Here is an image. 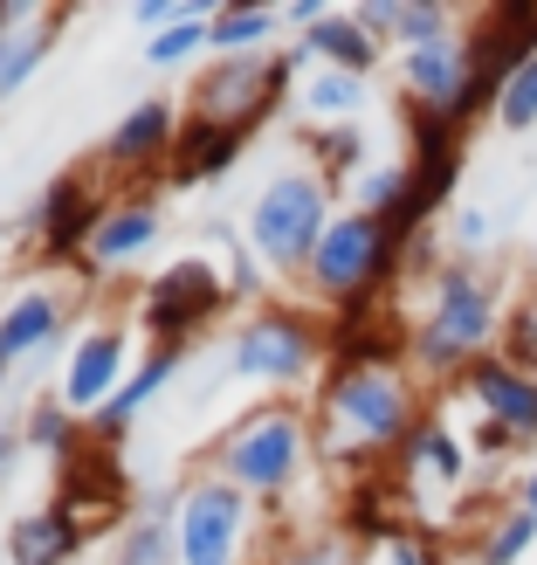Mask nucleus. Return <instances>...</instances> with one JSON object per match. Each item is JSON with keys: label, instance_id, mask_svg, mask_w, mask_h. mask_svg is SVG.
<instances>
[{"label": "nucleus", "instance_id": "obj_1", "mask_svg": "<svg viewBox=\"0 0 537 565\" xmlns=\"http://www.w3.org/2000/svg\"><path fill=\"white\" fill-rule=\"evenodd\" d=\"M503 318H511V310L496 303L490 282L469 263H448L434 276V303H428V318L414 324L407 352L428 365V373H469L475 359H490L503 345Z\"/></svg>", "mask_w": 537, "mask_h": 565}, {"label": "nucleus", "instance_id": "obj_2", "mask_svg": "<svg viewBox=\"0 0 537 565\" xmlns=\"http://www.w3.org/2000/svg\"><path fill=\"white\" fill-rule=\"evenodd\" d=\"M324 414L337 448H358V456H386V448H407L414 420V386L393 373V365H337V380L324 386Z\"/></svg>", "mask_w": 537, "mask_h": 565}, {"label": "nucleus", "instance_id": "obj_3", "mask_svg": "<svg viewBox=\"0 0 537 565\" xmlns=\"http://www.w3.org/2000/svg\"><path fill=\"white\" fill-rule=\"evenodd\" d=\"M331 193L318 173H276L262 193H256V214H248V242L262 248L269 269H310V256H318V242L331 228Z\"/></svg>", "mask_w": 537, "mask_h": 565}, {"label": "nucleus", "instance_id": "obj_4", "mask_svg": "<svg viewBox=\"0 0 537 565\" xmlns=\"http://www.w3.org/2000/svg\"><path fill=\"white\" fill-rule=\"evenodd\" d=\"M400 269V248H393L386 235V221L379 214H337L324 242H318V256H310V282H318L324 297H337L345 310H365L373 303V290H386V276Z\"/></svg>", "mask_w": 537, "mask_h": 565}, {"label": "nucleus", "instance_id": "obj_5", "mask_svg": "<svg viewBox=\"0 0 537 565\" xmlns=\"http://www.w3.org/2000/svg\"><path fill=\"white\" fill-rule=\"evenodd\" d=\"M303 448H310L303 420L290 407H262L221 441V476L235 490H290L297 469H303Z\"/></svg>", "mask_w": 537, "mask_h": 565}, {"label": "nucleus", "instance_id": "obj_6", "mask_svg": "<svg viewBox=\"0 0 537 565\" xmlns=\"http://www.w3.org/2000/svg\"><path fill=\"white\" fill-rule=\"evenodd\" d=\"M290 70H297V55H276V63H262V55H221L201 76V90H193V118L248 131L256 118H269V104L290 83Z\"/></svg>", "mask_w": 537, "mask_h": 565}, {"label": "nucleus", "instance_id": "obj_7", "mask_svg": "<svg viewBox=\"0 0 537 565\" xmlns=\"http://www.w3.org/2000/svg\"><path fill=\"white\" fill-rule=\"evenodd\" d=\"M241 531H248V497L228 476H221V483H193L186 503H180V524H173L180 565H235Z\"/></svg>", "mask_w": 537, "mask_h": 565}, {"label": "nucleus", "instance_id": "obj_8", "mask_svg": "<svg viewBox=\"0 0 537 565\" xmlns=\"http://www.w3.org/2000/svg\"><path fill=\"white\" fill-rule=\"evenodd\" d=\"M228 365H235V380H303L318 365V331L290 318V310H269V318L235 331Z\"/></svg>", "mask_w": 537, "mask_h": 565}, {"label": "nucleus", "instance_id": "obj_9", "mask_svg": "<svg viewBox=\"0 0 537 565\" xmlns=\"http://www.w3.org/2000/svg\"><path fill=\"white\" fill-rule=\"evenodd\" d=\"M400 83H407V104L414 110H434V118L455 125V110L475 83V55L469 35H441L428 49H400Z\"/></svg>", "mask_w": 537, "mask_h": 565}, {"label": "nucleus", "instance_id": "obj_10", "mask_svg": "<svg viewBox=\"0 0 537 565\" xmlns=\"http://www.w3.org/2000/svg\"><path fill=\"white\" fill-rule=\"evenodd\" d=\"M462 393L475 401V414H483V420L511 428L517 441H537V380H530V373H517V365L503 359V352L475 359L469 373H462Z\"/></svg>", "mask_w": 537, "mask_h": 565}, {"label": "nucleus", "instance_id": "obj_11", "mask_svg": "<svg viewBox=\"0 0 537 565\" xmlns=\"http://www.w3.org/2000/svg\"><path fill=\"white\" fill-rule=\"evenodd\" d=\"M221 297H228V282H221L207 263H173L165 276H152V290H146V324L152 331H193L201 318H214Z\"/></svg>", "mask_w": 537, "mask_h": 565}, {"label": "nucleus", "instance_id": "obj_12", "mask_svg": "<svg viewBox=\"0 0 537 565\" xmlns=\"http://www.w3.org/2000/svg\"><path fill=\"white\" fill-rule=\"evenodd\" d=\"M118 373H125V338L118 331H90L83 345L69 352V373H63V401L69 414H83V407H110V386H118Z\"/></svg>", "mask_w": 537, "mask_h": 565}, {"label": "nucleus", "instance_id": "obj_13", "mask_svg": "<svg viewBox=\"0 0 537 565\" xmlns=\"http://www.w3.org/2000/svg\"><path fill=\"white\" fill-rule=\"evenodd\" d=\"M358 28H365L379 49H386V42L428 49V42H441V35H455L448 8H434V0H365V8H358Z\"/></svg>", "mask_w": 537, "mask_h": 565}, {"label": "nucleus", "instance_id": "obj_14", "mask_svg": "<svg viewBox=\"0 0 537 565\" xmlns=\"http://www.w3.org/2000/svg\"><path fill=\"white\" fill-rule=\"evenodd\" d=\"M97 228H104L97 193L83 186V180H55L49 186V207H42V248H49V256H69V248L97 242Z\"/></svg>", "mask_w": 537, "mask_h": 565}, {"label": "nucleus", "instance_id": "obj_15", "mask_svg": "<svg viewBox=\"0 0 537 565\" xmlns=\"http://www.w3.org/2000/svg\"><path fill=\"white\" fill-rule=\"evenodd\" d=\"M76 545H83V524H76L69 511H55V503H49V511L14 518V531H8L14 565H69Z\"/></svg>", "mask_w": 537, "mask_h": 565}, {"label": "nucleus", "instance_id": "obj_16", "mask_svg": "<svg viewBox=\"0 0 537 565\" xmlns=\"http://www.w3.org/2000/svg\"><path fill=\"white\" fill-rule=\"evenodd\" d=\"M303 55H324V70H345V76H373L386 49L358 28V14H324L318 28H303Z\"/></svg>", "mask_w": 537, "mask_h": 565}, {"label": "nucleus", "instance_id": "obj_17", "mask_svg": "<svg viewBox=\"0 0 537 565\" xmlns=\"http://www.w3.org/2000/svg\"><path fill=\"white\" fill-rule=\"evenodd\" d=\"M55 324H63V303H55L49 290L14 297L8 310H0V365H14V359H28V352H42L49 338H55Z\"/></svg>", "mask_w": 537, "mask_h": 565}, {"label": "nucleus", "instance_id": "obj_18", "mask_svg": "<svg viewBox=\"0 0 537 565\" xmlns=\"http://www.w3.org/2000/svg\"><path fill=\"white\" fill-rule=\"evenodd\" d=\"M241 138H248V131H235V125H201V118H193V125L180 131V166H173V173H165V180H173V186L214 180L221 166H235Z\"/></svg>", "mask_w": 537, "mask_h": 565}, {"label": "nucleus", "instance_id": "obj_19", "mask_svg": "<svg viewBox=\"0 0 537 565\" xmlns=\"http://www.w3.org/2000/svg\"><path fill=\"white\" fill-rule=\"evenodd\" d=\"M400 462H407L414 476H434V483L455 490L462 476H469V448L448 435V420H420V428L407 435V448H400Z\"/></svg>", "mask_w": 537, "mask_h": 565}, {"label": "nucleus", "instance_id": "obj_20", "mask_svg": "<svg viewBox=\"0 0 537 565\" xmlns=\"http://www.w3.org/2000/svg\"><path fill=\"white\" fill-rule=\"evenodd\" d=\"M152 235H159V214H152L146 201H138V207H110L104 228H97V242H90V263H97V269H118V263H131V256H146Z\"/></svg>", "mask_w": 537, "mask_h": 565}, {"label": "nucleus", "instance_id": "obj_21", "mask_svg": "<svg viewBox=\"0 0 537 565\" xmlns=\"http://www.w3.org/2000/svg\"><path fill=\"white\" fill-rule=\"evenodd\" d=\"M173 373H180V345H165L159 359H146V365L131 373V386H118V393H110V407L97 414V428H104V435H118L125 420H138V414H146V407L159 401V386L173 380Z\"/></svg>", "mask_w": 537, "mask_h": 565}, {"label": "nucleus", "instance_id": "obj_22", "mask_svg": "<svg viewBox=\"0 0 537 565\" xmlns=\"http://www.w3.org/2000/svg\"><path fill=\"white\" fill-rule=\"evenodd\" d=\"M165 146H173V104H165V97H146L118 131H110V159H125V166L159 159Z\"/></svg>", "mask_w": 537, "mask_h": 565}, {"label": "nucleus", "instance_id": "obj_23", "mask_svg": "<svg viewBox=\"0 0 537 565\" xmlns=\"http://www.w3.org/2000/svg\"><path fill=\"white\" fill-rule=\"evenodd\" d=\"M303 110L318 125H352L365 110V76H345V70H318L303 83Z\"/></svg>", "mask_w": 537, "mask_h": 565}, {"label": "nucleus", "instance_id": "obj_24", "mask_svg": "<svg viewBox=\"0 0 537 565\" xmlns=\"http://www.w3.org/2000/svg\"><path fill=\"white\" fill-rule=\"evenodd\" d=\"M530 545H537V518H530V511H503V518L483 531V545H475V565H517Z\"/></svg>", "mask_w": 537, "mask_h": 565}, {"label": "nucleus", "instance_id": "obj_25", "mask_svg": "<svg viewBox=\"0 0 537 565\" xmlns=\"http://www.w3.org/2000/svg\"><path fill=\"white\" fill-rule=\"evenodd\" d=\"M496 352L511 359L517 373L537 380V290H524V297L511 303V318H503V345H496Z\"/></svg>", "mask_w": 537, "mask_h": 565}, {"label": "nucleus", "instance_id": "obj_26", "mask_svg": "<svg viewBox=\"0 0 537 565\" xmlns=\"http://www.w3.org/2000/svg\"><path fill=\"white\" fill-rule=\"evenodd\" d=\"M269 35H276V14H262V8H228V14H214V49H228V55L256 49V42H269Z\"/></svg>", "mask_w": 537, "mask_h": 565}, {"label": "nucleus", "instance_id": "obj_27", "mask_svg": "<svg viewBox=\"0 0 537 565\" xmlns=\"http://www.w3.org/2000/svg\"><path fill=\"white\" fill-rule=\"evenodd\" d=\"M496 125H503V131H530V125H537V55H530V63H524L511 83H503Z\"/></svg>", "mask_w": 537, "mask_h": 565}, {"label": "nucleus", "instance_id": "obj_28", "mask_svg": "<svg viewBox=\"0 0 537 565\" xmlns=\"http://www.w3.org/2000/svg\"><path fill=\"white\" fill-rule=\"evenodd\" d=\"M207 42H214V21H207V14H193V21H173V28H159L146 55H152L159 70H173V63H186V55H193V49H207Z\"/></svg>", "mask_w": 537, "mask_h": 565}, {"label": "nucleus", "instance_id": "obj_29", "mask_svg": "<svg viewBox=\"0 0 537 565\" xmlns=\"http://www.w3.org/2000/svg\"><path fill=\"white\" fill-rule=\"evenodd\" d=\"M49 35H55V21H35V28H21V35H14V49H8V70H0V97H14L21 83L35 76V63H42Z\"/></svg>", "mask_w": 537, "mask_h": 565}, {"label": "nucleus", "instance_id": "obj_30", "mask_svg": "<svg viewBox=\"0 0 537 565\" xmlns=\"http://www.w3.org/2000/svg\"><path fill=\"white\" fill-rule=\"evenodd\" d=\"M28 441H35V448H55V456H63V448L76 441V435H69V407H63V401H42L35 414H28Z\"/></svg>", "mask_w": 537, "mask_h": 565}, {"label": "nucleus", "instance_id": "obj_31", "mask_svg": "<svg viewBox=\"0 0 537 565\" xmlns=\"http://www.w3.org/2000/svg\"><path fill=\"white\" fill-rule=\"evenodd\" d=\"M496 242V214L490 207H462L455 214V248H490Z\"/></svg>", "mask_w": 537, "mask_h": 565}, {"label": "nucleus", "instance_id": "obj_32", "mask_svg": "<svg viewBox=\"0 0 537 565\" xmlns=\"http://www.w3.org/2000/svg\"><path fill=\"white\" fill-rule=\"evenodd\" d=\"M318 146H324V159H331V173H352V166H358V125H337V131H324Z\"/></svg>", "mask_w": 537, "mask_h": 565}, {"label": "nucleus", "instance_id": "obj_33", "mask_svg": "<svg viewBox=\"0 0 537 565\" xmlns=\"http://www.w3.org/2000/svg\"><path fill=\"white\" fill-rule=\"evenodd\" d=\"M469 448H475V456H517V435L511 428H496V420H475V428H469Z\"/></svg>", "mask_w": 537, "mask_h": 565}, {"label": "nucleus", "instance_id": "obj_34", "mask_svg": "<svg viewBox=\"0 0 537 565\" xmlns=\"http://www.w3.org/2000/svg\"><path fill=\"white\" fill-rule=\"evenodd\" d=\"M276 565H352V552L331 539V545H297V552H282Z\"/></svg>", "mask_w": 537, "mask_h": 565}, {"label": "nucleus", "instance_id": "obj_35", "mask_svg": "<svg viewBox=\"0 0 537 565\" xmlns=\"http://www.w3.org/2000/svg\"><path fill=\"white\" fill-rule=\"evenodd\" d=\"M386 565H434V552L420 539H400V531H393V539H386Z\"/></svg>", "mask_w": 537, "mask_h": 565}, {"label": "nucleus", "instance_id": "obj_36", "mask_svg": "<svg viewBox=\"0 0 537 565\" xmlns=\"http://www.w3.org/2000/svg\"><path fill=\"white\" fill-rule=\"evenodd\" d=\"M517 511H530V518H537V469L524 476V490H517Z\"/></svg>", "mask_w": 537, "mask_h": 565}, {"label": "nucleus", "instance_id": "obj_37", "mask_svg": "<svg viewBox=\"0 0 537 565\" xmlns=\"http://www.w3.org/2000/svg\"><path fill=\"white\" fill-rule=\"evenodd\" d=\"M8 456H14V435H8V428H0V469H8Z\"/></svg>", "mask_w": 537, "mask_h": 565}, {"label": "nucleus", "instance_id": "obj_38", "mask_svg": "<svg viewBox=\"0 0 537 565\" xmlns=\"http://www.w3.org/2000/svg\"><path fill=\"white\" fill-rule=\"evenodd\" d=\"M0 380H8V365H0Z\"/></svg>", "mask_w": 537, "mask_h": 565}]
</instances>
